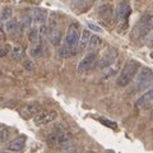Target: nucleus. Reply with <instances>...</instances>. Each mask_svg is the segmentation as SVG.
<instances>
[{"label": "nucleus", "instance_id": "f257e3e1", "mask_svg": "<svg viewBox=\"0 0 153 153\" xmlns=\"http://www.w3.org/2000/svg\"><path fill=\"white\" fill-rule=\"evenodd\" d=\"M139 66H140V64L138 63L137 60H129L128 63L124 65L121 73H120V75H119L117 85H120V87H125V85H128L133 80L134 76H135L137 71L139 70Z\"/></svg>", "mask_w": 153, "mask_h": 153}, {"label": "nucleus", "instance_id": "f03ea898", "mask_svg": "<svg viewBox=\"0 0 153 153\" xmlns=\"http://www.w3.org/2000/svg\"><path fill=\"white\" fill-rule=\"evenodd\" d=\"M65 44L68 45L73 54L75 55L79 51L78 45H79V25L78 23H71L66 32V38H65Z\"/></svg>", "mask_w": 153, "mask_h": 153}, {"label": "nucleus", "instance_id": "7ed1b4c3", "mask_svg": "<svg viewBox=\"0 0 153 153\" xmlns=\"http://www.w3.org/2000/svg\"><path fill=\"white\" fill-rule=\"evenodd\" d=\"M70 134L65 130H54L47 137V143L52 147H63L69 144Z\"/></svg>", "mask_w": 153, "mask_h": 153}, {"label": "nucleus", "instance_id": "20e7f679", "mask_svg": "<svg viewBox=\"0 0 153 153\" xmlns=\"http://www.w3.org/2000/svg\"><path fill=\"white\" fill-rule=\"evenodd\" d=\"M153 31V14L149 17H144L142 21L138 23L134 32L137 33L138 37H146Z\"/></svg>", "mask_w": 153, "mask_h": 153}, {"label": "nucleus", "instance_id": "39448f33", "mask_svg": "<svg viewBox=\"0 0 153 153\" xmlns=\"http://www.w3.org/2000/svg\"><path fill=\"white\" fill-rule=\"evenodd\" d=\"M153 82V71L149 68H143L137 78V89H144Z\"/></svg>", "mask_w": 153, "mask_h": 153}, {"label": "nucleus", "instance_id": "423d86ee", "mask_svg": "<svg viewBox=\"0 0 153 153\" xmlns=\"http://www.w3.org/2000/svg\"><path fill=\"white\" fill-rule=\"evenodd\" d=\"M96 61H97V54H96V52H88L78 64V73L83 74L85 71L91 70L94 66Z\"/></svg>", "mask_w": 153, "mask_h": 153}, {"label": "nucleus", "instance_id": "0eeeda50", "mask_svg": "<svg viewBox=\"0 0 153 153\" xmlns=\"http://www.w3.org/2000/svg\"><path fill=\"white\" fill-rule=\"evenodd\" d=\"M41 111V103L40 102H31V103H27L25 105L21 110H19V115L23 117V119H31V117H35L36 115Z\"/></svg>", "mask_w": 153, "mask_h": 153}, {"label": "nucleus", "instance_id": "6e6552de", "mask_svg": "<svg viewBox=\"0 0 153 153\" xmlns=\"http://www.w3.org/2000/svg\"><path fill=\"white\" fill-rule=\"evenodd\" d=\"M57 117V112L55 110H46V111H40L35 116L36 125H45V124L52 123Z\"/></svg>", "mask_w": 153, "mask_h": 153}, {"label": "nucleus", "instance_id": "1a4fd4ad", "mask_svg": "<svg viewBox=\"0 0 153 153\" xmlns=\"http://www.w3.org/2000/svg\"><path fill=\"white\" fill-rule=\"evenodd\" d=\"M130 13H131V8H130V5H129V3L128 1L120 3L119 7H117V10H116L117 21L123 22L124 26L126 27L128 26V18H129V16H130Z\"/></svg>", "mask_w": 153, "mask_h": 153}, {"label": "nucleus", "instance_id": "9d476101", "mask_svg": "<svg viewBox=\"0 0 153 153\" xmlns=\"http://www.w3.org/2000/svg\"><path fill=\"white\" fill-rule=\"evenodd\" d=\"M116 59H117V50L111 49V50H108L101 59H100V61L97 63V66L100 69H105V68H107V66L112 65Z\"/></svg>", "mask_w": 153, "mask_h": 153}, {"label": "nucleus", "instance_id": "9b49d317", "mask_svg": "<svg viewBox=\"0 0 153 153\" xmlns=\"http://www.w3.org/2000/svg\"><path fill=\"white\" fill-rule=\"evenodd\" d=\"M26 140L27 138L25 135H19L17 138H14L13 140L8 143V149L13 152H21L26 146Z\"/></svg>", "mask_w": 153, "mask_h": 153}, {"label": "nucleus", "instance_id": "f8f14e48", "mask_svg": "<svg viewBox=\"0 0 153 153\" xmlns=\"http://www.w3.org/2000/svg\"><path fill=\"white\" fill-rule=\"evenodd\" d=\"M152 101H153V87L149 88L147 92H144L139 98H138L137 107H146L147 105H149Z\"/></svg>", "mask_w": 153, "mask_h": 153}, {"label": "nucleus", "instance_id": "ddd939ff", "mask_svg": "<svg viewBox=\"0 0 153 153\" xmlns=\"http://www.w3.org/2000/svg\"><path fill=\"white\" fill-rule=\"evenodd\" d=\"M98 14L100 17H101L103 21L106 22H110L114 17V9L111 5H108V4H105V5H101L98 8Z\"/></svg>", "mask_w": 153, "mask_h": 153}, {"label": "nucleus", "instance_id": "4468645a", "mask_svg": "<svg viewBox=\"0 0 153 153\" xmlns=\"http://www.w3.org/2000/svg\"><path fill=\"white\" fill-rule=\"evenodd\" d=\"M18 31H21V25L17 19L10 18L5 22V32L9 33V35H16Z\"/></svg>", "mask_w": 153, "mask_h": 153}, {"label": "nucleus", "instance_id": "2eb2a0df", "mask_svg": "<svg viewBox=\"0 0 153 153\" xmlns=\"http://www.w3.org/2000/svg\"><path fill=\"white\" fill-rule=\"evenodd\" d=\"M31 17H32V21L37 23V25H44L47 19V13L44 9H35Z\"/></svg>", "mask_w": 153, "mask_h": 153}, {"label": "nucleus", "instance_id": "dca6fc26", "mask_svg": "<svg viewBox=\"0 0 153 153\" xmlns=\"http://www.w3.org/2000/svg\"><path fill=\"white\" fill-rule=\"evenodd\" d=\"M50 30V28H49ZM49 40H50V42L54 46H57L60 44V41H61V32H60V30L59 28H51V30L49 31Z\"/></svg>", "mask_w": 153, "mask_h": 153}, {"label": "nucleus", "instance_id": "f3484780", "mask_svg": "<svg viewBox=\"0 0 153 153\" xmlns=\"http://www.w3.org/2000/svg\"><path fill=\"white\" fill-rule=\"evenodd\" d=\"M89 38H91V32H89L88 30H84V31L82 32V37H80V40H79V45H78V49H79V51L84 50L85 47L88 46Z\"/></svg>", "mask_w": 153, "mask_h": 153}, {"label": "nucleus", "instance_id": "a211bd4d", "mask_svg": "<svg viewBox=\"0 0 153 153\" xmlns=\"http://www.w3.org/2000/svg\"><path fill=\"white\" fill-rule=\"evenodd\" d=\"M100 45H101V38H100L98 36H91L89 38V42H88V51L89 52H96V50L100 47Z\"/></svg>", "mask_w": 153, "mask_h": 153}, {"label": "nucleus", "instance_id": "6ab92c4d", "mask_svg": "<svg viewBox=\"0 0 153 153\" xmlns=\"http://www.w3.org/2000/svg\"><path fill=\"white\" fill-rule=\"evenodd\" d=\"M23 56H25V49H23L22 46H14L13 49H12V57L16 61H19V60H22L23 59Z\"/></svg>", "mask_w": 153, "mask_h": 153}, {"label": "nucleus", "instance_id": "aec40b11", "mask_svg": "<svg viewBox=\"0 0 153 153\" xmlns=\"http://www.w3.org/2000/svg\"><path fill=\"white\" fill-rule=\"evenodd\" d=\"M12 14H13V9H12L10 7H5V8L3 9L1 14H0V21L7 22L8 19L12 18Z\"/></svg>", "mask_w": 153, "mask_h": 153}, {"label": "nucleus", "instance_id": "412c9836", "mask_svg": "<svg viewBox=\"0 0 153 153\" xmlns=\"http://www.w3.org/2000/svg\"><path fill=\"white\" fill-rule=\"evenodd\" d=\"M38 38H40V32H38L37 28H32L28 33V40L31 41V44H37Z\"/></svg>", "mask_w": 153, "mask_h": 153}, {"label": "nucleus", "instance_id": "4be33fe9", "mask_svg": "<svg viewBox=\"0 0 153 153\" xmlns=\"http://www.w3.org/2000/svg\"><path fill=\"white\" fill-rule=\"evenodd\" d=\"M31 22H32V17L31 16H25L23 17V19L21 21V31H26L28 27L31 26Z\"/></svg>", "mask_w": 153, "mask_h": 153}, {"label": "nucleus", "instance_id": "5701e85b", "mask_svg": "<svg viewBox=\"0 0 153 153\" xmlns=\"http://www.w3.org/2000/svg\"><path fill=\"white\" fill-rule=\"evenodd\" d=\"M30 54H31V56H33V57H40V56L42 55V46H41V45L33 46L32 49H31V51H30Z\"/></svg>", "mask_w": 153, "mask_h": 153}, {"label": "nucleus", "instance_id": "b1692460", "mask_svg": "<svg viewBox=\"0 0 153 153\" xmlns=\"http://www.w3.org/2000/svg\"><path fill=\"white\" fill-rule=\"evenodd\" d=\"M9 129L8 128H1L0 129V143H4L7 139H8V137H9Z\"/></svg>", "mask_w": 153, "mask_h": 153}, {"label": "nucleus", "instance_id": "393cba45", "mask_svg": "<svg viewBox=\"0 0 153 153\" xmlns=\"http://www.w3.org/2000/svg\"><path fill=\"white\" fill-rule=\"evenodd\" d=\"M85 3H87V0H73V7L75 8L76 5H79V10H80V9H82V7L87 5Z\"/></svg>", "mask_w": 153, "mask_h": 153}, {"label": "nucleus", "instance_id": "a878e982", "mask_svg": "<svg viewBox=\"0 0 153 153\" xmlns=\"http://www.w3.org/2000/svg\"><path fill=\"white\" fill-rule=\"evenodd\" d=\"M100 120H101L105 125H107V126H110V128H112V129H116L117 128V125L116 124H115L114 121H110V120H106V119H100Z\"/></svg>", "mask_w": 153, "mask_h": 153}, {"label": "nucleus", "instance_id": "bb28decb", "mask_svg": "<svg viewBox=\"0 0 153 153\" xmlns=\"http://www.w3.org/2000/svg\"><path fill=\"white\" fill-rule=\"evenodd\" d=\"M9 49L10 47L9 46H4V47H0V57H3V56H5L8 52H9Z\"/></svg>", "mask_w": 153, "mask_h": 153}, {"label": "nucleus", "instance_id": "cd10ccee", "mask_svg": "<svg viewBox=\"0 0 153 153\" xmlns=\"http://www.w3.org/2000/svg\"><path fill=\"white\" fill-rule=\"evenodd\" d=\"M88 28H89V30H92V31H94V32H101L102 31L101 27L96 26V25H93V23H88Z\"/></svg>", "mask_w": 153, "mask_h": 153}, {"label": "nucleus", "instance_id": "c85d7f7f", "mask_svg": "<svg viewBox=\"0 0 153 153\" xmlns=\"http://www.w3.org/2000/svg\"><path fill=\"white\" fill-rule=\"evenodd\" d=\"M5 40V32H4V26L0 23V41Z\"/></svg>", "mask_w": 153, "mask_h": 153}, {"label": "nucleus", "instance_id": "c756f323", "mask_svg": "<svg viewBox=\"0 0 153 153\" xmlns=\"http://www.w3.org/2000/svg\"><path fill=\"white\" fill-rule=\"evenodd\" d=\"M23 65H25V68H26V69H28V70H32V69H33L32 61H30V60H26V61H25V64H23Z\"/></svg>", "mask_w": 153, "mask_h": 153}, {"label": "nucleus", "instance_id": "7c9ffc66", "mask_svg": "<svg viewBox=\"0 0 153 153\" xmlns=\"http://www.w3.org/2000/svg\"><path fill=\"white\" fill-rule=\"evenodd\" d=\"M85 153H94V152H85Z\"/></svg>", "mask_w": 153, "mask_h": 153}, {"label": "nucleus", "instance_id": "2f4dec72", "mask_svg": "<svg viewBox=\"0 0 153 153\" xmlns=\"http://www.w3.org/2000/svg\"><path fill=\"white\" fill-rule=\"evenodd\" d=\"M1 128H3V126H1V125H0V129H1Z\"/></svg>", "mask_w": 153, "mask_h": 153}, {"label": "nucleus", "instance_id": "473e14b6", "mask_svg": "<svg viewBox=\"0 0 153 153\" xmlns=\"http://www.w3.org/2000/svg\"><path fill=\"white\" fill-rule=\"evenodd\" d=\"M3 153H8V152H3Z\"/></svg>", "mask_w": 153, "mask_h": 153}, {"label": "nucleus", "instance_id": "72a5a7b5", "mask_svg": "<svg viewBox=\"0 0 153 153\" xmlns=\"http://www.w3.org/2000/svg\"><path fill=\"white\" fill-rule=\"evenodd\" d=\"M0 101H1V97H0Z\"/></svg>", "mask_w": 153, "mask_h": 153}]
</instances>
